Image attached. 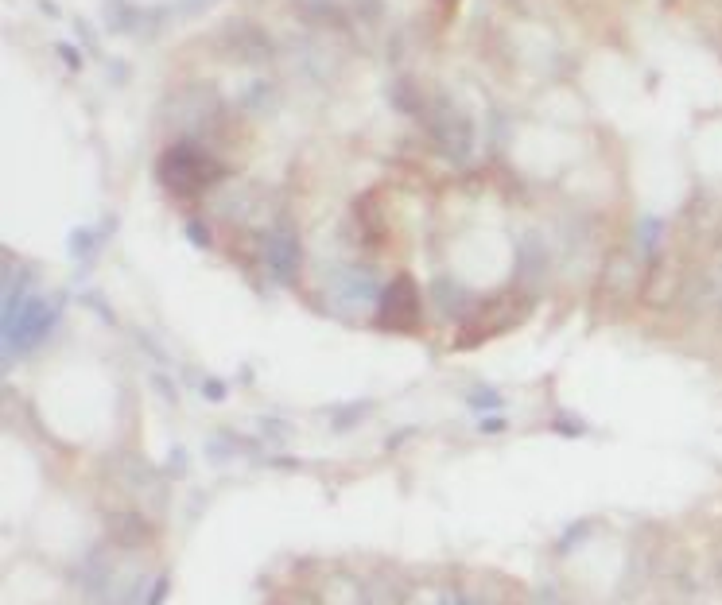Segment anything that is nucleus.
<instances>
[{"label":"nucleus","mask_w":722,"mask_h":605,"mask_svg":"<svg viewBox=\"0 0 722 605\" xmlns=\"http://www.w3.org/2000/svg\"><path fill=\"white\" fill-rule=\"evenodd\" d=\"M171 8H140L129 0H105V28L117 35H148Z\"/></svg>","instance_id":"nucleus-5"},{"label":"nucleus","mask_w":722,"mask_h":605,"mask_svg":"<svg viewBox=\"0 0 722 605\" xmlns=\"http://www.w3.org/2000/svg\"><path fill=\"white\" fill-rule=\"evenodd\" d=\"M218 43H222V55H226V59L245 66H261L276 55L272 35L264 32L261 24H253V20H230V24L222 28V35H218Z\"/></svg>","instance_id":"nucleus-3"},{"label":"nucleus","mask_w":722,"mask_h":605,"mask_svg":"<svg viewBox=\"0 0 722 605\" xmlns=\"http://www.w3.org/2000/svg\"><path fill=\"white\" fill-rule=\"evenodd\" d=\"M350 16L361 24H377L381 20V0H350Z\"/></svg>","instance_id":"nucleus-10"},{"label":"nucleus","mask_w":722,"mask_h":605,"mask_svg":"<svg viewBox=\"0 0 722 605\" xmlns=\"http://www.w3.org/2000/svg\"><path fill=\"white\" fill-rule=\"evenodd\" d=\"M55 51H59V59H63L66 70H74V74L82 70V55H78V51H74L70 43H55Z\"/></svg>","instance_id":"nucleus-13"},{"label":"nucleus","mask_w":722,"mask_h":605,"mask_svg":"<svg viewBox=\"0 0 722 605\" xmlns=\"http://www.w3.org/2000/svg\"><path fill=\"white\" fill-rule=\"evenodd\" d=\"M74 32L82 35V43H86V51H98V47H94V32H90V24H86V20H74Z\"/></svg>","instance_id":"nucleus-14"},{"label":"nucleus","mask_w":722,"mask_h":605,"mask_svg":"<svg viewBox=\"0 0 722 605\" xmlns=\"http://www.w3.org/2000/svg\"><path fill=\"white\" fill-rule=\"evenodd\" d=\"M389 105H393L396 113H408V117H420L424 113V105H427V97L420 94V86L412 82V78H393L389 82Z\"/></svg>","instance_id":"nucleus-8"},{"label":"nucleus","mask_w":722,"mask_h":605,"mask_svg":"<svg viewBox=\"0 0 722 605\" xmlns=\"http://www.w3.org/2000/svg\"><path fill=\"white\" fill-rule=\"evenodd\" d=\"M420 121H424L427 136H431V144H435V152H439L443 160L451 163L470 160V152H474V125H470L466 109H462L455 97L447 94L427 97Z\"/></svg>","instance_id":"nucleus-2"},{"label":"nucleus","mask_w":722,"mask_h":605,"mask_svg":"<svg viewBox=\"0 0 722 605\" xmlns=\"http://www.w3.org/2000/svg\"><path fill=\"white\" fill-rule=\"evenodd\" d=\"M296 16L311 28H346L350 16V0H292Z\"/></svg>","instance_id":"nucleus-7"},{"label":"nucleus","mask_w":722,"mask_h":605,"mask_svg":"<svg viewBox=\"0 0 722 605\" xmlns=\"http://www.w3.org/2000/svg\"><path fill=\"white\" fill-rule=\"evenodd\" d=\"M264 260L268 268L280 276V280H292L299 268V241L288 225H276L268 237H264Z\"/></svg>","instance_id":"nucleus-6"},{"label":"nucleus","mask_w":722,"mask_h":605,"mask_svg":"<svg viewBox=\"0 0 722 605\" xmlns=\"http://www.w3.org/2000/svg\"><path fill=\"white\" fill-rule=\"evenodd\" d=\"M443 4H451V8H455V0H443Z\"/></svg>","instance_id":"nucleus-17"},{"label":"nucleus","mask_w":722,"mask_h":605,"mask_svg":"<svg viewBox=\"0 0 722 605\" xmlns=\"http://www.w3.org/2000/svg\"><path fill=\"white\" fill-rule=\"evenodd\" d=\"M381 319L393 330H412L420 322V287L412 284V276H396L385 299H381Z\"/></svg>","instance_id":"nucleus-4"},{"label":"nucleus","mask_w":722,"mask_h":605,"mask_svg":"<svg viewBox=\"0 0 722 605\" xmlns=\"http://www.w3.org/2000/svg\"><path fill=\"white\" fill-rule=\"evenodd\" d=\"M191 241H202V245H210V237H206V225H191Z\"/></svg>","instance_id":"nucleus-16"},{"label":"nucleus","mask_w":722,"mask_h":605,"mask_svg":"<svg viewBox=\"0 0 722 605\" xmlns=\"http://www.w3.org/2000/svg\"><path fill=\"white\" fill-rule=\"evenodd\" d=\"M47 322H51L47 307H43V303H28V307L16 315V326H12V330H16V342H20V346L35 342V338L47 330Z\"/></svg>","instance_id":"nucleus-9"},{"label":"nucleus","mask_w":722,"mask_h":605,"mask_svg":"<svg viewBox=\"0 0 722 605\" xmlns=\"http://www.w3.org/2000/svg\"><path fill=\"white\" fill-rule=\"evenodd\" d=\"M245 105L253 109V113H264V105H272V90H264V82H257L249 97H245Z\"/></svg>","instance_id":"nucleus-11"},{"label":"nucleus","mask_w":722,"mask_h":605,"mask_svg":"<svg viewBox=\"0 0 722 605\" xmlns=\"http://www.w3.org/2000/svg\"><path fill=\"white\" fill-rule=\"evenodd\" d=\"M218 0H175V12H183V16H198V12H210Z\"/></svg>","instance_id":"nucleus-12"},{"label":"nucleus","mask_w":722,"mask_h":605,"mask_svg":"<svg viewBox=\"0 0 722 605\" xmlns=\"http://www.w3.org/2000/svg\"><path fill=\"white\" fill-rule=\"evenodd\" d=\"M39 8L47 12V20H59V4L55 0H39Z\"/></svg>","instance_id":"nucleus-15"},{"label":"nucleus","mask_w":722,"mask_h":605,"mask_svg":"<svg viewBox=\"0 0 722 605\" xmlns=\"http://www.w3.org/2000/svg\"><path fill=\"white\" fill-rule=\"evenodd\" d=\"M156 175H160V183H164L167 194L191 202V198L206 194L214 183L226 179V163L218 160L202 140L183 136V140H175V144H167L164 148V156L156 163Z\"/></svg>","instance_id":"nucleus-1"},{"label":"nucleus","mask_w":722,"mask_h":605,"mask_svg":"<svg viewBox=\"0 0 722 605\" xmlns=\"http://www.w3.org/2000/svg\"><path fill=\"white\" fill-rule=\"evenodd\" d=\"M509 4H521V0H509Z\"/></svg>","instance_id":"nucleus-18"}]
</instances>
